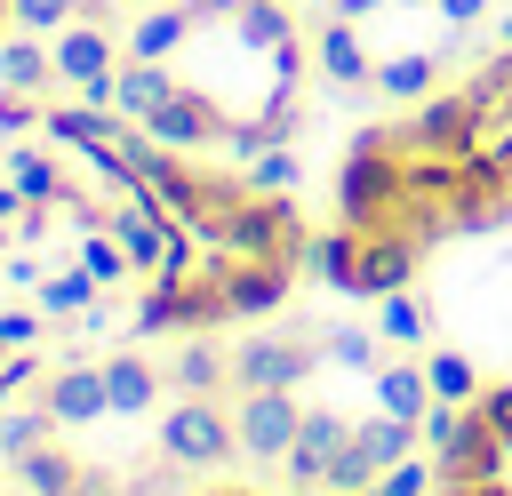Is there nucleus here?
<instances>
[{"mask_svg": "<svg viewBox=\"0 0 512 496\" xmlns=\"http://www.w3.org/2000/svg\"><path fill=\"white\" fill-rule=\"evenodd\" d=\"M112 104L176 152L256 160L304 128V32L288 0H168L128 32Z\"/></svg>", "mask_w": 512, "mask_h": 496, "instance_id": "f257e3e1", "label": "nucleus"}, {"mask_svg": "<svg viewBox=\"0 0 512 496\" xmlns=\"http://www.w3.org/2000/svg\"><path fill=\"white\" fill-rule=\"evenodd\" d=\"M160 456H176L184 472H216V464L240 456V432H232V416L216 408V392H184V400L160 416Z\"/></svg>", "mask_w": 512, "mask_h": 496, "instance_id": "f03ea898", "label": "nucleus"}, {"mask_svg": "<svg viewBox=\"0 0 512 496\" xmlns=\"http://www.w3.org/2000/svg\"><path fill=\"white\" fill-rule=\"evenodd\" d=\"M400 456H416V424L408 416H368V424H352V440L336 448V464H328V480L320 488H336V496H360V488H376Z\"/></svg>", "mask_w": 512, "mask_h": 496, "instance_id": "7ed1b4c3", "label": "nucleus"}, {"mask_svg": "<svg viewBox=\"0 0 512 496\" xmlns=\"http://www.w3.org/2000/svg\"><path fill=\"white\" fill-rule=\"evenodd\" d=\"M320 368V328H288V336H256L232 352V384L240 392H296Z\"/></svg>", "mask_w": 512, "mask_h": 496, "instance_id": "20e7f679", "label": "nucleus"}, {"mask_svg": "<svg viewBox=\"0 0 512 496\" xmlns=\"http://www.w3.org/2000/svg\"><path fill=\"white\" fill-rule=\"evenodd\" d=\"M296 424H304L296 392H240V408H232L240 456H256V464H280V456L296 448Z\"/></svg>", "mask_w": 512, "mask_h": 496, "instance_id": "39448f33", "label": "nucleus"}, {"mask_svg": "<svg viewBox=\"0 0 512 496\" xmlns=\"http://www.w3.org/2000/svg\"><path fill=\"white\" fill-rule=\"evenodd\" d=\"M416 264H424L416 240H400V232H352V296H392V288L416 280Z\"/></svg>", "mask_w": 512, "mask_h": 496, "instance_id": "423d86ee", "label": "nucleus"}, {"mask_svg": "<svg viewBox=\"0 0 512 496\" xmlns=\"http://www.w3.org/2000/svg\"><path fill=\"white\" fill-rule=\"evenodd\" d=\"M344 440H352V424H344L336 408H304V424H296V448L280 456V464H288V480H296V488H320Z\"/></svg>", "mask_w": 512, "mask_h": 496, "instance_id": "0eeeda50", "label": "nucleus"}, {"mask_svg": "<svg viewBox=\"0 0 512 496\" xmlns=\"http://www.w3.org/2000/svg\"><path fill=\"white\" fill-rule=\"evenodd\" d=\"M56 72H64L72 88H88V104H112V72H120V64H112V40H104V32H88V24L64 32V40H56Z\"/></svg>", "mask_w": 512, "mask_h": 496, "instance_id": "6e6552de", "label": "nucleus"}, {"mask_svg": "<svg viewBox=\"0 0 512 496\" xmlns=\"http://www.w3.org/2000/svg\"><path fill=\"white\" fill-rule=\"evenodd\" d=\"M48 416H56V424H96V416H112L104 368H64V376H48Z\"/></svg>", "mask_w": 512, "mask_h": 496, "instance_id": "1a4fd4ad", "label": "nucleus"}, {"mask_svg": "<svg viewBox=\"0 0 512 496\" xmlns=\"http://www.w3.org/2000/svg\"><path fill=\"white\" fill-rule=\"evenodd\" d=\"M376 408L424 424V416H432V376H424V360H384V368H376Z\"/></svg>", "mask_w": 512, "mask_h": 496, "instance_id": "9d476101", "label": "nucleus"}, {"mask_svg": "<svg viewBox=\"0 0 512 496\" xmlns=\"http://www.w3.org/2000/svg\"><path fill=\"white\" fill-rule=\"evenodd\" d=\"M312 56H320V72H328L336 88H360V80H376V64H368V48H360V24H352V16H336V24L320 32V48H312Z\"/></svg>", "mask_w": 512, "mask_h": 496, "instance_id": "9b49d317", "label": "nucleus"}, {"mask_svg": "<svg viewBox=\"0 0 512 496\" xmlns=\"http://www.w3.org/2000/svg\"><path fill=\"white\" fill-rule=\"evenodd\" d=\"M376 336H384V344H408V352H416V344L432 336V304H424V296H408V288L376 296Z\"/></svg>", "mask_w": 512, "mask_h": 496, "instance_id": "f8f14e48", "label": "nucleus"}, {"mask_svg": "<svg viewBox=\"0 0 512 496\" xmlns=\"http://www.w3.org/2000/svg\"><path fill=\"white\" fill-rule=\"evenodd\" d=\"M224 376H232V360H224L208 336H184V352L168 360V384H176V392H216Z\"/></svg>", "mask_w": 512, "mask_h": 496, "instance_id": "ddd939ff", "label": "nucleus"}, {"mask_svg": "<svg viewBox=\"0 0 512 496\" xmlns=\"http://www.w3.org/2000/svg\"><path fill=\"white\" fill-rule=\"evenodd\" d=\"M432 72H440V56L400 48V56H384V64H376V88H384L392 104H408V96H432Z\"/></svg>", "mask_w": 512, "mask_h": 496, "instance_id": "4468645a", "label": "nucleus"}, {"mask_svg": "<svg viewBox=\"0 0 512 496\" xmlns=\"http://www.w3.org/2000/svg\"><path fill=\"white\" fill-rule=\"evenodd\" d=\"M104 392H112V408H120V416H136V408H152L160 376H152V360L120 352V360H104Z\"/></svg>", "mask_w": 512, "mask_h": 496, "instance_id": "2eb2a0df", "label": "nucleus"}, {"mask_svg": "<svg viewBox=\"0 0 512 496\" xmlns=\"http://www.w3.org/2000/svg\"><path fill=\"white\" fill-rule=\"evenodd\" d=\"M424 376H432V400H480V368H472V352H456V344L424 352Z\"/></svg>", "mask_w": 512, "mask_h": 496, "instance_id": "dca6fc26", "label": "nucleus"}, {"mask_svg": "<svg viewBox=\"0 0 512 496\" xmlns=\"http://www.w3.org/2000/svg\"><path fill=\"white\" fill-rule=\"evenodd\" d=\"M320 352H328V368H352V376H376L384 368L368 328H320Z\"/></svg>", "mask_w": 512, "mask_h": 496, "instance_id": "f3484780", "label": "nucleus"}, {"mask_svg": "<svg viewBox=\"0 0 512 496\" xmlns=\"http://www.w3.org/2000/svg\"><path fill=\"white\" fill-rule=\"evenodd\" d=\"M56 72V56H40L32 40H0V88H40Z\"/></svg>", "mask_w": 512, "mask_h": 496, "instance_id": "a211bd4d", "label": "nucleus"}, {"mask_svg": "<svg viewBox=\"0 0 512 496\" xmlns=\"http://www.w3.org/2000/svg\"><path fill=\"white\" fill-rule=\"evenodd\" d=\"M432 488H440V464H432V456H400V464L376 480V496H432Z\"/></svg>", "mask_w": 512, "mask_h": 496, "instance_id": "6ab92c4d", "label": "nucleus"}, {"mask_svg": "<svg viewBox=\"0 0 512 496\" xmlns=\"http://www.w3.org/2000/svg\"><path fill=\"white\" fill-rule=\"evenodd\" d=\"M8 168H16V192H24V200H56V192H64V184H56V168H48L40 152H16Z\"/></svg>", "mask_w": 512, "mask_h": 496, "instance_id": "aec40b11", "label": "nucleus"}, {"mask_svg": "<svg viewBox=\"0 0 512 496\" xmlns=\"http://www.w3.org/2000/svg\"><path fill=\"white\" fill-rule=\"evenodd\" d=\"M88 296H96V272H88V264H80V272H64V280H48V288H40V304H48V312H80V304H88Z\"/></svg>", "mask_w": 512, "mask_h": 496, "instance_id": "412c9836", "label": "nucleus"}, {"mask_svg": "<svg viewBox=\"0 0 512 496\" xmlns=\"http://www.w3.org/2000/svg\"><path fill=\"white\" fill-rule=\"evenodd\" d=\"M80 264H88L96 280H120V272H128V248H120L112 232H88V248H80Z\"/></svg>", "mask_w": 512, "mask_h": 496, "instance_id": "4be33fe9", "label": "nucleus"}, {"mask_svg": "<svg viewBox=\"0 0 512 496\" xmlns=\"http://www.w3.org/2000/svg\"><path fill=\"white\" fill-rule=\"evenodd\" d=\"M248 176H256V184H272V192H296V160H288L280 144H272V152H256V160H248Z\"/></svg>", "mask_w": 512, "mask_h": 496, "instance_id": "5701e85b", "label": "nucleus"}, {"mask_svg": "<svg viewBox=\"0 0 512 496\" xmlns=\"http://www.w3.org/2000/svg\"><path fill=\"white\" fill-rule=\"evenodd\" d=\"M32 376H40V360L16 352V344H0V392H16V384H32Z\"/></svg>", "mask_w": 512, "mask_h": 496, "instance_id": "b1692460", "label": "nucleus"}, {"mask_svg": "<svg viewBox=\"0 0 512 496\" xmlns=\"http://www.w3.org/2000/svg\"><path fill=\"white\" fill-rule=\"evenodd\" d=\"M16 16H24V24H64L72 0H16Z\"/></svg>", "mask_w": 512, "mask_h": 496, "instance_id": "393cba45", "label": "nucleus"}, {"mask_svg": "<svg viewBox=\"0 0 512 496\" xmlns=\"http://www.w3.org/2000/svg\"><path fill=\"white\" fill-rule=\"evenodd\" d=\"M432 8H440V16H448V24H480V16H488V8H496V0H432Z\"/></svg>", "mask_w": 512, "mask_h": 496, "instance_id": "a878e982", "label": "nucleus"}, {"mask_svg": "<svg viewBox=\"0 0 512 496\" xmlns=\"http://www.w3.org/2000/svg\"><path fill=\"white\" fill-rule=\"evenodd\" d=\"M0 344H32V320H24V312H8V320H0Z\"/></svg>", "mask_w": 512, "mask_h": 496, "instance_id": "bb28decb", "label": "nucleus"}, {"mask_svg": "<svg viewBox=\"0 0 512 496\" xmlns=\"http://www.w3.org/2000/svg\"><path fill=\"white\" fill-rule=\"evenodd\" d=\"M376 8H392V0H336V16H352V24H368Z\"/></svg>", "mask_w": 512, "mask_h": 496, "instance_id": "cd10ccee", "label": "nucleus"}, {"mask_svg": "<svg viewBox=\"0 0 512 496\" xmlns=\"http://www.w3.org/2000/svg\"><path fill=\"white\" fill-rule=\"evenodd\" d=\"M208 496H264V488H208Z\"/></svg>", "mask_w": 512, "mask_h": 496, "instance_id": "c85d7f7f", "label": "nucleus"}, {"mask_svg": "<svg viewBox=\"0 0 512 496\" xmlns=\"http://www.w3.org/2000/svg\"><path fill=\"white\" fill-rule=\"evenodd\" d=\"M8 24H16V0H0V32H8Z\"/></svg>", "mask_w": 512, "mask_h": 496, "instance_id": "c756f323", "label": "nucleus"}, {"mask_svg": "<svg viewBox=\"0 0 512 496\" xmlns=\"http://www.w3.org/2000/svg\"><path fill=\"white\" fill-rule=\"evenodd\" d=\"M392 8H432V0H392Z\"/></svg>", "mask_w": 512, "mask_h": 496, "instance_id": "7c9ffc66", "label": "nucleus"}]
</instances>
